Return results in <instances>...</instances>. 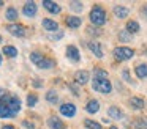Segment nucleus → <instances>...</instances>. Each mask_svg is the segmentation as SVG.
I'll return each mask as SVG.
<instances>
[{"label":"nucleus","instance_id":"obj_24","mask_svg":"<svg viewBox=\"0 0 147 129\" xmlns=\"http://www.w3.org/2000/svg\"><path fill=\"white\" fill-rule=\"evenodd\" d=\"M86 33L89 35V36H92V38H98V36H101V35H103V31H101V28L90 25V27L86 28Z\"/></svg>","mask_w":147,"mask_h":129},{"label":"nucleus","instance_id":"obj_41","mask_svg":"<svg viewBox=\"0 0 147 129\" xmlns=\"http://www.w3.org/2000/svg\"><path fill=\"white\" fill-rule=\"evenodd\" d=\"M142 13H144V16L147 17V5H144V8H142Z\"/></svg>","mask_w":147,"mask_h":129},{"label":"nucleus","instance_id":"obj_17","mask_svg":"<svg viewBox=\"0 0 147 129\" xmlns=\"http://www.w3.org/2000/svg\"><path fill=\"white\" fill-rule=\"evenodd\" d=\"M41 25H43V28L45 30H49V31H55V30H59V24L54 21V19H43L41 21Z\"/></svg>","mask_w":147,"mask_h":129},{"label":"nucleus","instance_id":"obj_42","mask_svg":"<svg viewBox=\"0 0 147 129\" xmlns=\"http://www.w3.org/2000/svg\"><path fill=\"white\" fill-rule=\"evenodd\" d=\"M109 129H119V128H115V126H109Z\"/></svg>","mask_w":147,"mask_h":129},{"label":"nucleus","instance_id":"obj_39","mask_svg":"<svg viewBox=\"0 0 147 129\" xmlns=\"http://www.w3.org/2000/svg\"><path fill=\"white\" fill-rule=\"evenodd\" d=\"M3 96H5V90H3V88H0V99H2Z\"/></svg>","mask_w":147,"mask_h":129},{"label":"nucleus","instance_id":"obj_8","mask_svg":"<svg viewBox=\"0 0 147 129\" xmlns=\"http://www.w3.org/2000/svg\"><path fill=\"white\" fill-rule=\"evenodd\" d=\"M67 57H68V60H71V61H74V63L81 61V53H79V50H78V47L74 46V44L67 46Z\"/></svg>","mask_w":147,"mask_h":129},{"label":"nucleus","instance_id":"obj_43","mask_svg":"<svg viewBox=\"0 0 147 129\" xmlns=\"http://www.w3.org/2000/svg\"><path fill=\"white\" fill-rule=\"evenodd\" d=\"M0 65H2V53H0Z\"/></svg>","mask_w":147,"mask_h":129},{"label":"nucleus","instance_id":"obj_10","mask_svg":"<svg viewBox=\"0 0 147 129\" xmlns=\"http://www.w3.org/2000/svg\"><path fill=\"white\" fill-rule=\"evenodd\" d=\"M43 8H45L46 11H49L51 14H59V13L62 11L60 5H57V3L52 2V0H45V2H43Z\"/></svg>","mask_w":147,"mask_h":129},{"label":"nucleus","instance_id":"obj_1","mask_svg":"<svg viewBox=\"0 0 147 129\" xmlns=\"http://www.w3.org/2000/svg\"><path fill=\"white\" fill-rule=\"evenodd\" d=\"M89 19L92 22L93 27H103L108 21V16H106V9L101 5H93V8L89 13Z\"/></svg>","mask_w":147,"mask_h":129},{"label":"nucleus","instance_id":"obj_7","mask_svg":"<svg viewBox=\"0 0 147 129\" xmlns=\"http://www.w3.org/2000/svg\"><path fill=\"white\" fill-rule=\"evenodd\" d=\"M36 11H38V8H36V3L35 2H26V3H24V6H22L24 16H27V17H35Z\"/></svg>","mask_w":147,"mask_h":129},{"label":"nucleus","instance_id":"obj_35","mask_svg":"<svg viewBox=\"0 0 147 129\" xmlns=\"http://www.w3.org/2000/svg\"><path fill=\"white\" fill-rule=\"evenodd\" d=\"M122 77H123L127 82H130V84H133V80H131L130 74H128V69H123V71H122Z\"/></svg>","mask_w":147,"mask_h":129},{"label":"nucleus","instance_id":"obj_11","mask_svg":"<svg viewBox=\"0 0 147 129\" xmlns=\"http://www.w3.org/2000/svg\"><path fill=\"white\" fill-rule=\"evenodd\" d=\"M86 112L90 113V115H95V113L100 112V102L96 99H89L86 104Z\"/></svg>","mask_w":147,"mask_h":129},{"label":"nucleus","instance_id":"obj_20","mask_svg":"<svg viewBox=\"0 0 147 129\" xmlns=\"http://www.w3.org/2000/svg\"><path fill=\"white\" fill-rule=\"evenodd\" d=\"M125 30H127L128 33H131V35H136L138 31L141 30L139 22H138V21H134V19H130V21L127 22V27H125Z\"/></svg>","mask_w":147,"mask_h":129},{"label":"nucleus","instance_id":"obj_22","mask_svg":"<svg viewBox=\"0 0 147 129\" xmlns=\"http://www.w3.org/2000/svg\"><path fill=\"white\" fill-rule=\"evenodd\" d=\"M108 71L103 68H95L93 69V79H98V80H108Z\"/></svg>","mask_w":147,"mask_h":129},{"label":"nucleus","instance_id":"obj_37","mask_svg":"<svg viewBox=\"0 0 147 129\" xmlns=\"http://www.w3.org/2000/svg\"><path fill=\"white\" fill-rule=\"evenodd\" d=\"M63 35H65L63 31H62V30H59L57 33L54 35V36H51V39H62V38H63Z\"/></svg>","mask_w":147,"mask_h":129},{"label":"nucleus","instance_id":"obj_25","mask_svg":"<svg viewBox=\"0 0 147 129\" xmlns=\"http://www.w3.org/2000/svg\"><path fill=\"white\" fill-rule=\"evenodd\" d=\"M13 113L10 112V109H8L7 104L0 102V118H13Z\"/></svg>","mask_w":147,"mask_h":129},{"label":"nucleus","instance_id":"obj_40","mask_svg":"<svg viewBox=\"0 0 147 129\" xmlns=\"http://www.w3.org/2000/svg\"><path fill=\"white\" fill-rule=\"evenodd\" d=\"M2 129H14V128H13V126H11V124H5V126H3V128H2Z\"/></svg>","mask_w":147,"mask_h":129},{"label":"nucleus","instance_id":"obj_36","mask_svg":"<svg viewBox=\"0 0 147 129\" xmlns=\"http://www.w3.org/2000/svg\"><path fill=\"white\" fill-rule=\"evenodd\" d=\"M78 87H79V85H78L76 82H74V84H70V90L73 91V93L76 94V96H79V90H78Z\"/></svg>","mask_w":147,"mask_h":129},{"label":"nucleus","instance_id":"obj_23","mask_svg":"<svg viewBox=\"0 0 147 129\" xmlns=\"http://www.w3.org/2000/svg\"><path fill=\"white\" fill-rule=\"evenodd\" d=\"M45 98H46V101H48L49 104H57L59 102V93L55 90H48Z\"/></svg>","mask_w":147,"mask_h":129},{"label":"nucleus","instance_id":"obj_38","mask_svg":"<svg viewBox=\"0 0 147 129\" xmlns=\"http://www.w3.org/2000/svg\"><path fill=\"white\" fill-rule=\"evenodd\" d=\"M33 87L35 88H41L43 85H41V80H33Z\"/></svg>","mask_w":147,"mask_h":129},{"label":"nucleus","instance_id":"obj_6","mask_svg":"<svg viewBox=\"0 0 147 129\" xmlns=\"http://www.w3.org/2000/svg\"><path fill=\"white\" fill-rule=\"evenodd\" d=\"M89 79H90V72L86 71V69H79V71L74 72V82H76L79 87L81 85H86L87 82H89Z\"/></svg>","mask_w":147,"mask_h":129},{"label":"nucleus","instance_id":"obj_31","mask_svg":"<svg viewBox=\"0 0 147 129\" xmlns=\"http://www.w3.org/2000/svg\"><path fill=\"white\" fill-rule=\"evenodd\" d=\"M70 9L74 13H82L84 11V3L82 2H70Z\"/></svg>","mask_w":147,"mask_h":129},{"label":"nucleus","instance_id":"obj_28","mask_svg":"<svg viewBox=\"0 0 147 129\" xmlns=\"http://www.w3.org/2000/svg\"><path fill=\"white\" fill-rule=\"evenodd\" d=\"M136 129H147V116H139L133 121Z\"/></svg>","mask_w":147,"mask_h":129},{"label":"nucleus","instance_id":"obj_29","mask_svg":"<svg viewBox=\"0 0 147 129\" xmlns=\"http://www.w3.org/2000/svg\"><path fill=\"white\" fill-rule=\"evenodd\" d=\"M2 52H3L7 57H10V58H14V57L18 55V49L14 46H5L3 49H2Z\"/></svg>","mask_w":147,"mask_h":129},{"label":"nucleus","instance_id":"obj_44","mask_svg":"<svg viewBox=\"0 0 147 129\" xmlns=\"http://www.w3.org/2000/svg\"><path fill=\"white\" fill-rule=\"evenodd\" d=\"M0 6H3V2H2V0H0Z\"/></svg>","mask_w":147,"mask_h":129},{"label":"nucleus","instance_id":"obj_9","mask_svg":"<svg viewBox=\"0 0 147 129\" xmlns=\"http://www.w3.org/2000/svg\"><path fill=\"white\" fill-rule=\"evenodd\" d=\"M7 106H8V109H10V112L13 113V115H16V113L21 110V99L16 98V96H10L8 98Z\"/></svg>","mask_w":147,"mask_h":129},{"label":"nucleus","instance_id":"obj_21","mask_svg":"<svg viewBox=\"0 0 147 129\" xmlns=\"http://www.w3.org/2000/svg\"><path fill=\"white\" fill-rule=\"evenodd\" d=\"M5 17H7L10 22H13V24H14V22L18 21V17H19V13H18V9L14 8V6H10V8L5 11Z\"/></svg>","mask_w":147,"mask_h":129},{"label":"nucleus","instance_id":"obj_2","mask_svg":"<svg viewBox=\"0 0 147 129\" xmlns=\"http://www.w3.org/2000/svg\"><path fill=\"white\" fill-rule=\"evenodd\" d=\"M112 53H114V58L117 60V61H127L131 57H134V50L131 49V47H127V46L115 47Z\"/></svg>","mask_w":147,"mask_h":129},{"label":"nucleus","instance_id":"obj_19","mask_svg":"<svg viewBox=\"0 0 147 129\" xmlns=\"http://www.w3.org/2000/svg\"><path fill=\"white\" fill-rule=\"evenodd\" d=\"M65 22H67V25L70 28H79L81 24H82V19L78 17V16H68V17L65 19Z\"/></svg>","mask_w":147,"mask_h":129},{"label":"nucleus","instance_id":"obj_3","mask_svg":"<svg viewBox=\"0 0 147 129\" xmlns=\"http://www.w3.org/2000/svg\"><path fill=\"white\" fill-rule=\"evenodd\" d=\"M92 88L98 93H103V94H109L112 91V84L111 80H98V79H93L92 80Z\"/></svg>","mask_w":147,"mask_h":129},{"label":"nucleus","instance_id":"obj_27","mask_svg":"<svg viewBox=\"0 0 147 129\" xmlns=\"http://www.w3.org/2000/svg\"><path fill=\"white\" fill-rule=\"evenodd\" d=\"M84 126H86L87 129H103L101 128V123L95 121V120H90V118L84 120Z\"/></svg>","mask_w":147,"mask_h":129},{"label":"nucleus","instance_id":"obj_4","mask_svg":"<svg viewBox=\"0 0 147 129\" xmlns=\"http://www.w3.org/2000/svg\"><path fill=\"white\" fill-rule=\"evenodd\" d=\"M7 30L10 31L13 36L16 38H24L26 36V27L21 24H18V22H14V24H8L7 25Z\"/></svg>","mask_w":147,"mask_h":129},{"label":"nucleus","instance_id":"obj_18","mask_svg":"<svg viewBox=\"0 0 147 129\" xmlns=\"http://www.w3.org/2000/svg\"><path fill=\"white\" fill-rule=\"evenodd\" d=\"M87 46H89L90 52H92L95 57H98V58H101V57H103V50H101V47H100V44L96 43V41H89Z\"/></svg>","mask_w":147,"mask_h":129},{"label":"nucleus","instance_id":"obj_13","mask_svg":"<svg viewBox=\"0 0 147 129\" xmlns=\"http://www.w3.org/2000/svg\"><path fill=\"white\" fill-rule=\"evenodd\" d=\"M48 126L51 129H65V123L59 116H49L48 118Z\"/></svg>","mask_w":147,"mask_h":129},{"label":"nucleus","instance_id":"obj_34","mask_svg":"<svg viewBox=\"0 0 147 129\" xmlns=\"http://www.w3.org/2000/svg\"><path fill=\"white\" fill-rule=\"evenodd\" d=\"M22 126H24L26 129H35V124H33L32 121H29V120H24V121H22Z\"/></svg>","mask_w":147,"mask_h":129},{"label":"nucleus","instance_id":"obj_5","mask_svg":"<svg viewBox=\"0 0 147 129\" xmlns=\"http://www.w3.org/2000/svg\"><path fill=\"white\" fill-rule=\"evenodd\" d=\"M59 112H60L63 116L73 118V116L76 115V106L71 104V102H65V104H62V106L59 107Z\"/></svg>","mask_w":147,"mask_h":129},{"label":"nucleus","instance_id":"obj_30","mask_svg":"<svg viewBox=\"0 0 147 129\" xmlns=\"http://www.w3.org/2000/svg\"><path fill=\"white\" fill-rule=\"evenodd\" d=\"M119 39L122 43H130V41H133V35L128 33L127 30H122V31H119Z\"/></svg>","mask_w":147,"mask_h":129},{"label":"nucleus","instance_id":"obj_45","mask_svg":"<svg viewBox=\"0 0 147 129\" xmlns=\"http://www.w3.org/2000/svg\"><path fill=\"white\" fill-rule=\"evenodd\" d=\"M0 43H2V36H0Z\"/></svg>","mask_w":147,"mask_h":129},{"label":"nucleus","instance_id":"obj_16","mask_svg":"<svg viewBox=\"0 0 147 129\" xmlns=\"http://www.w3.org/2000/svg\"><path fill=\"white\" fill-rule=\"evenodd\" d=\"M108 116L112 120H122L123 118V112L117 106H111V107H108Z\"/></svg>","mask_w":147,"mask_h":129},{"label":"nucleus","instance_id":"obj_15","mask_svg":"<svg viewBox=\"0 0 147 129\" xmlns=\"http://www.w3.org/2000/svg\"><path fill=\"white\" fill-rule=\"evenodd\" d=\"M128 104H130V107H131V109H134V110H142L144 106H146V104H144V99H142V98H139V96L130 98Z\"/></svg>","mask_w":147,"mask_h":129},{"label":"nucleus","instance_id":"obj_14","mask_svg":"<svg viewBox=\"0 0 147 129\" xmlns=\"http://www.w3.org/2000/svg\"><path fill=\"white\" fill-rule=\"evenodd\" d=\"M112 13L115 14V17L119 19H125L128 14H130V9L127 8V6H122V5H115L114 8H112Z\"/></svg>","mask_w":147,"mask_h":129},{"label":"nucleus","instance_id":"obj_33","mask_svg":"<svg viewBox=\"0 0 147 129\" xmlns=\"http://www.w3.org/2000/svg\"><path fill=\"white\" fill-rule=\"evenodd\" d=\"M36 102H38V96L36 94H29L27 96V106L29 107H35Z\"/></svg>","mask_w":147,"mask_h":129},{"label":"nucleus","instance_id":"obj_12","mask_svg":"<svg viewBox=\"0 0 147 129\" xmlns=\"http://www.w3.org/2000/svg\"><path fill=\"white\" fill-rule=\"evenodd\" d=\"M134 74H136V77L141 79V80L147 79V63H139V65L134 66Z\"/></svg>","mask_w":147,"mask_h":129},{"label":"nucleus","instance_id":"obj_32","mask_svg":"<svg viewBox=\"0 0 147 129\" xmlns=\"http://www.w3.org/2000/svg\"><path fill=\"white\" fill-rule=\"evenodd\" d=\"M43 58H45V57H43L40 52H36V50H35V52H32V53H30V61H32V63H35V65H38V63L41 61Z\"/></svg>","mask_w":147,"mask_h":129},{"label":"nucleus","instance_id":"obj_26","mask_svg":"<svg viewBox=\"0 0 147 129\" xmlns=\"http://www.w3.org/2000/svg\"><path fill=\"white\" fill-rule=\"evenodd\" d=\"M54 65H55L54 60H51V58H43L36 66H38L40 69H51V68H54Z\"/></svg>","mask_w":147,"mask_h":129}]
</instances>
